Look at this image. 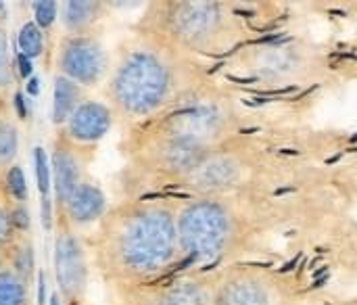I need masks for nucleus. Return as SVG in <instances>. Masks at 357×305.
I'll return each mask as SVG.
<instances>
[{
	"instance_id": "f257e3e1",
	"label": "nucleus",
	"mask_w": 357,
	"mask_h": 305,
	"mask_svg": "<svg viewBox=\"0 0 357 305\" xmlns=\"http://www.w3.org/2000/svg\"><path fill=\"white\" fill-rule=\"evenodd\" d=\"M178 251L176 216L163 205H142L128 211L111 239L115 266L132 276L161 272L176 260Z\"/></svg>"
},
{
	"instance_id": "f03ea898",
	"label": "nucleus",
	"mask_w": 357,
	"mask_h": 305,
	"mask_svg": "<svg viewBox=\"0 0 357 305\" xmlns=\"http://www.w3.org/2000/svg\"><path fill=\"white\" fill-rule=\"evenodd\" d=\"M109 92L121 113L146 117L159 111L174 92L172 65L151 48H136L117 65Z\"/></svg>"
},
{
	"instance_id": "7ed1b4c3",
	"label": "nucleus",
	"mask_w": 357,
	"mask_h": 305,
	"mask_svg": "<svg viewBox=\"0 0 357 305\" xmlns=\"http://www.w3.org/2000/svg\"><path fill=\"white\" fill-rule=\"evenodd\" d=\"M176 224L180 251L199 262H209L222 255L234 232L228 209L211 199L188 203L176 216Z\"/></svg>"
},
{
	"instance_id": "20e7f679",
	"label": "nucleus",
	"mask_w": 357,
	"mask_h": 305,
	"mask_svg": "<svg viewBox=\"0 0 357 305\" xmlns=\"http://www.w3.org/2000/svg\"><path fill=\"white\" fill-rule=\"evenodd\" d=\"M224 25V13L213 2H182L169 13V31L188 46L209 44Z\"/></svg>"
},
{
	"instance_id": "39448f33",
	"label": "nucleus",
	"mask_w": 357,
	"mask_h": 305,
	"mask_svg": "<svg viewBox=\"0 0 357 305\" xmlns=\"http://www.w3.org/2000/svg\"><path fill=\"white\" fill-rule=\"evenodd\" d=\"M107 67V54L100 42L92 36H69L61 44L59 69L61 75L73 80L77 86H94Z\"/></svg>"
},
{
	"instance_id": "423d86ee",
	"label": "nucleus",
	"mask_w": 357,
	"mask_h": 305,
	"mask_svg": "<svg viewBox=\"0 0 357 305\" xmlns=\"http://www.w3.org/2000/svg\"><path fill=\"white\" fill-rule=\"evenodd\" d=\"M54 274L59 289L65 297L75 299L86 285V260L84 251L73 235H61L54 245Z\"/></svg>"
},
{
	"instance_id": "0eeeda50",
	"label": "nucleus",
	"mask_w": 357,
	"mask_h": 305,
	"mask_svg": "<svg viewBox=\"0 0 357 305\" xmlns=\"http://www.w3.org/2000/svg\"><path fill=\"white\" fill-rule=\"evenodd\" d=\"M111 128V111L98 101H82L67 121V134L71 140L90 144L100 140Z\"/></svg>"
},
{
	"instance_id": "6e6552de",
	"label": "nucleus",
	"mask_w": 357,
	"mask_h": 305,
	"mask_svg": "<svg viewBox=\"0 0 357 305\" xmlns=\"http://www.w3.org/2000/svg\"><path fill=\"white\" fill-rule=\"evenodd\" d=\"M67 218L75 226H86L96 222L105 211V195L98 186L82 182L73 195L65 201Z\"/></svg>"
},
{
	"instance_id": "1a4fd4ad",
	"label": "nucleus",
	"mask_w": 357,
	"mask_h": 305,
	"mask_svg": "<svg viewBox=\"0 0 357 305\" xmlns=\"http://www.w3.org/2000/svg\"><path fill=\"white\" fill-rule=\"evenodd\" d=\"M157 305H218V291L205 281L184 278L169 285L157 297Z\"/></svg>"
},
{
	"instance_id": "9d476101",
	"label": "nucleus",
	"mask_w": 357,
	"mask_h": 305,
	"mask_svg": "<svg viewBox=\"0 0 357 305\" xmlns=\"http://www.w3.org/2000/svg\"><path fill=\"white\" fill-rule=\"evenodd\" d=\"M50 161H52V178H54L52 182H54V191H56L59 201L65 205V201L82 184V180H79V163H77L75 155L69 149H65V147L54 149Z\"/></svg>"
},
{
	"instance_id": "9b49d317",
	"label": "nucleus",
	"mask_w": 357,
	"mask_h": 305,
	"mask_svg": "<svg viewBox=\"0 0 357 305\" xmlns=\"http://www.w3.org/2000/svg\"><path fill=\"white\" fill-rule=\"evenodd\" d=\"M218 305H270V293L251 278H236L218 291Z\"/></svg>"
},
{
	"instance_id": "f8f14e48",
	"label": "nucleus",
	"mask_w": 357,
	"mask_h": 305,
	"mask_svg": "<svg viewBox=\"0 0 357 305\" xmlns=\"http://www.w3.org/2000/svg\"><path fill=\"white\" fill-rule=\"evenodd\" d=\"M79 103H82L79 86L65 75H56L54 77V98H52V121L56 126L67 124Z\"/></svg>"
},
{
	"instance_id": "ddd939ff",
	"label": "nucleus",
	"mask_w": 357,
	"mask_h": 305,
	"mask_svg": "<svg viewBox=\"0 0 357 305\" xmlns=\"http://www.w3.org/2000/svg\"><path fill=\"white\" fill-rule=\"evenodd\" d=\"M63 25L71 36H84V31L98 19L100 4L90 0H71L63 4Z\"/></svg>"
},
{
	"instance_id": "4468645a",
	"label": "nucleus",
	"mask_w": 357,
	"mask_h": 305,
	"mask_svg": "<svg viewBox=\"0 0 357 305\" xmlns=\"http://www.w3.org/2000/svg\"><path fill=\"white\" fill-rule=\"evenodd\" d=\"M23 304H25V281L13 268H4L0 272V305Z\"/></svg>"
},
{
	"instance_id": "2eb2a0df",
	"label": "nucleus",
	"mask_w": 357,
	"mask_h": 305,
	"mask_svg": "<svg viewBox=\"0 0 357 305\" xmlns=\"http://www.w3.org/2000/svg\"><path fill=\"white\" fill-rule=\"evenodd\" d=\"M19 48H21V54H25L27 59H36L44 52V36H42V29L27 21L21 31H19Z\"/></svg>"
},
{
	"instance_id": "dca6fc26",
	"label": "nucleus",
	"mask_w": 357,
	"mask_h": 305,
	"mask_svg": "<svg viewBox=\"0 0 357 305\" xmlns=\"http://www.w3.org/2000/svg\"><path fill=\"white\" fill-rule=\"evenodd\" d=\"M17 130L8 124H0V163H10L17 153Z\"/></svg>"
},
{
	"instance_id": "f3484780",
	"label": "nucleus",
	"mask_w": 357,
	"mask_h": 305,
	"mask_svg": "<svg viewBox=\"0 0 357 305\" xmlns=\"http://www.w3.org/2000/svg\"><path fill=\"white\" fill-rule=\"evenodd\" d=\"M13 82V65L8 61V42L6 31L0 27V90L8 88Z\"/></svg>"
},
{
	"instance_id": "a211bd4d",
	"label": "nucleus",
	"mask_w": 357,
	"mask_h": 305,
	"mask_svg": "<svg viewBox=\"0 0 357 305\" xmlns=\"http://www.w3.org/2000/svg\"><path fill=\"white\" fill-rule=\"evenodd\" d=\"M33 13H36V25L38 27H50L56 13H59V4L52 0H42V2H33Z\"/></svg>"
},
{
	"instance_id": "6ab92c4d",
	"label": "nucleus",
	"mask_w": 357,
	"mask_h": 305,
	"mask_svg": "<svg viewBox=\"0 0 357 305\" xmlns=\"http://www.w3.org/2000/svg\"><path fill=\"white\" fill-rule=\"evenodd\" d=\"M6 186H8V193H10L15 199L23 201V199L27 197L25 176H23V172H21L19 165H13V168L8 170V174H6Z\"/></svg>"
},
{
	"instance_id": "aec40b11",
	"label": "nucleus",
	"mask_w": 357,
	"mask_h": 305,
	"mask_svg": "<svg viewBox=\"0 0 357 305\" xmlns=\"http://www.w3.org/2000/svg\"><path fill=\"white\" fill-rule=\"evenodd\" d=\"M36 176H38V186L42 197L48 195V184H50V174H48V155L44 149H36Z\"/></svg>"
},
{
	"instance_id": "412c9836",
	"label": "nucleus",
	"mask_w": 357,
	"mask_h": 305,
	"mask_svg": "<svg viewBox=\"0 0 357 305\" xmlns=\"http://www.w3.org/2000/svg\"><path fill=\"white\" fill-rule=\"evenodd\" d=\"M13 222H10V211L0 205V247L6 245L13 237Z\"/></svg>"
},
{
	"instance_id": "4be33fe9",
	"label": "nucleus",
	"mask_w": 357,
	"mask_h": 305,
	"mask_svg": "<svg viewBox=\"0 0 357 305\" xmlns=\"http://www.w3.org/2000/svg\"><path fill=\"white\" fill-rule=\"evenodd\" d=\"M17 65H19V69H21V75H29L31 73V59H27L25 54H19L17 57Z\"/></svg>"
},
{
	"instance_id": "5701e85b",
	"label": "nucleus",
	"mask_w": 357,
	"mask_h": 305,
	"mask_svg": "<svg viewBox=\"0 0 357 305\" xmlns=\"http://www.w3.org/2000/svg\"><path fill=\"white\" fill-rule=\"evenodd\" d=\"M15 103H17V107H19V115L25 117V109H23V103H21V94H15Z\"/></svg>"
},
{
	"instance_id": "b1692460",
	"label": "nucleus",
	"mask_w": 357,
	"mask_h": 305,
	"mask_svg": "<svg viewBox=\"0 0 357 305\" xmlns=\"http://www.w3.org/2000/svg\"><path fill=\"white\" fill-rule=\"evenodd\" d=\"M38 90V82H36V77H31V82H29V92H36Z\"/></svg>"
},
{
	"instance_id": "393cba45",
	"label": "nucleus",
	"mask_w": 357,
	"mask_h": 305,
	"mask_svg": "<svg viewBox=\"0 0 357 305\" xmlns=\"http://www.w3.org/2000/svg\"><path fill=\"white\" fill-rule=\"evenodd\" d=\"M50 305H61V302H59V297H56V295H52V299H50Z\"/></svg>"
},
{
	"instance_id": "a878e982",
	"label": "nucleus",
	"mask_w": 357,
	"mask_h": 305,
	"mask_svg": "<svg viewBox=\"0 0 357 305\" xmlns=\"http://www.w3.org/2000/svg\"><path fill=\"white\" fill-rule=\"evenodd\" d=\"M4 270V255H2V251H0V272Z\"/></svg>"
}]
</instances>
